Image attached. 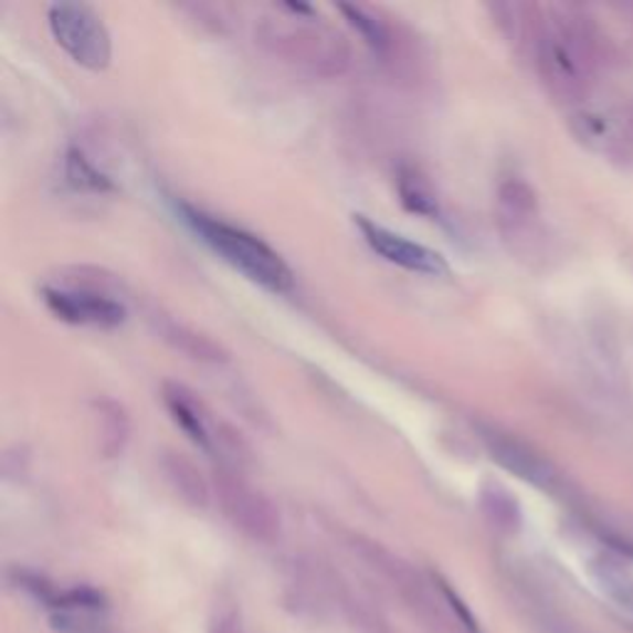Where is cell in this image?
<instances>
[{
  "label": "cell",
  "mask_w": 633,
  "mask_h": 633,
  "mask_svg": "<svg viewBox=\"0 0 633 633\" xmlns=\"http://www.w3.org/2000/svg\"><path fill=\"white\" fill-rule=\"evenodd\" d=\"M601 60V40L591 20L574 8H552L535 28V62L539 77L562 102L587 95Z\"/></svg>",
  "instance_id": "cell-1"
},
{
  "label": "cell",
  "mask_w": 633,
  "mask_h": 633,
  "mask_svg": "<svg viewBox=\"0 0 633 633\" xmlns=\"http://www.w3.org/2000/svg\"><path fill=\"white\" fill-rule=\"evenodd\" d=\"M285 15L263 18L255 28L257 45L317 77H339L351 65L347 38L315 20L309 6H283Z\"/></svg>",
  "instance_id": "cell-2"
},
{
  "label": "cell",
  "mask_w": 633,
  "mask_h": 633,
  "mask_svg": "<svg viewBox=\"0 0 633 633\" xmlns=\"http://www.w3.org/2000/svg\"><path fill=\"white\" fill-rule=\"evenodd\" d=\"M176 213L211 251L231 265L238 273L245 275L251 283L265 287L267 293L285 295L295 287V275L283 255L273 251L261 238L235 228L231 223L218 221V218L193 209L189 203H176Z\"/></svg>",
  "instance_id": "cell-3"
},
{
  "label": "cell",
  "mask_w": 633,
  "mask_h": 633,
  "mask_svg": "<svg viewBox=\"0 0 633 633\" xmlns=\"http://www.w3.org/2000/svg\"><path fill=\"white\" fill-rule=\"evenodd\" d=\"M351 547H355V552L365 559L373 572L389 581L403 604L413 611V616L421 619L423 626H429L433 633H449L458 626L451 616L449 604H445L435 579H423L419 569H413L407 559L389 552L387 547L373 542V539L351 537Z\"/></svg>",
  "instance_id": "cell-4"
},
{
  "label": "cell",
  "mask_w": 633,
  "mask_h": 633,
  "mask_svg": "<svg viewBox=\"0 0 633 633\" xmlns=\"http://www.w3.org/2000/svg\"><path fill=\"white\" fill-rule=\"evenodd\" d=\"M213 493L225 520L253 542L270 545L283 532V520H279L275 503L238 471L225 468V465L215 468Z\"/></svg>",
  "instance_id": "cell-5"
},
{
  "label": "cell",
  "mask_w": 633,
  "mask_h": 633,
  "mask_svg": "<svg viewBox=\"0 0 633 633\" xmlns=\"http://www.w3.org/2000/svg\"><path fill=\"white\" fill-rule=\"evenodd\" d=\"M48 25L55 43L80 67L102 72L112 62V35L102 18L85 3H55L48 10Z\"/></svg>",
  "instance_id": "cell-6"
},
{
  "label": "cell",
  "mask_w": 633,
  "mask_h": 633,
  "mask_svg": "<svg viewBox=\"0 0 633 633\" xmlns=\"http://www.w3.org/2000/svg\"><path fill=\"white\" fill-rule=\"evenodd\" d=\"M40 295H43V303L50 313L60 321L75 327L114 329L127 319V307L109 293H102V289L45 285Z\"/></svg>",
  "instance_id": "cell-7"
},
{
  "label": "cell",
  "mask_w": 633,
  "mask_h": 633,
  "mask_svg": "<svg viewBox=\"0 0 633 633\" xmlns=\"http://www.w3.org/2000/svg\"><path fill=\"white\" fill-rule=\"evenodd\" d=\"M351 218H355V225L359 228V233L367 241V245L387 263L409 270V273L429 275V277H445L451 273V267L449 263H445V257L441 253H435L431 251V247L413 243L409 241V238H403L399 233L389 231V228L369 221L367 215L355 213Z\"/></svg>",
  "instance_id": "cell-8"
},
{
  "label": "cell",
  "mask_w": 633,
  "mask_h": 633,
  "mask_svg": "<svg viewBox=\"0 0 633 633\" xmlns=\"http://www.w3.org/2000/svg\"><path fill=\"white\" fill-rule=\"evenodd\" d=\"M481 439L490 458L497 465H503L505 471L520 477V481L542 487V490H557L559 487V473L555 471V465L545 455H539L532 445L500 429H490V425H481Z\"/></svg>",
  "instance_id": "cell-9"
},
{
  "label": "cell",
  "mask_w": 633,
  "mask_h": 633,
  "mask_svg": "<svg viewBox=\"0 0 633 633\" xmlns=\"http://www.w3.org/2000/svg\"><path fill=\"white\" fill-rule=\"evenodd\" d=\"M497 223L507 243L515 245L517 253H525L539 238L537 231V193L529 183L510 179L497 191Z\"/></svg>",
  "instance_id": "cell-10"
},
{
  "label": "cell",
  "mask_w": 633,
  "mask_h": 633,
  "mask_svg": "<svg viewBox=\"0 0 633 633\" xmlns=\"http://www.w3.org/2000/svg\"><path fill=\"white\" fill-rule=\"evenodd\" d=\"M163 407L169 409L176 425L189 435L191 443L199 445L205 453H215V425L209 419L211 413L205 411L201 399L191 393L181 383L166 381L163 383Z\"/></svg>",
  "instance_id": "cell-11"
},
{
  "label": "cell",
  "mask_w": 633,
  "mask_h": 633,
  "mask_svg": "<svg viewBox=\"0 0 633 633\" xmlns=\"http://www.w3.org/2000/svg\"><path fill=\"white\" fill-rule=\"evenodd\" d=\"M159 465L166 483L171 485V490L179 495L186 505L193 507V510H203V507L209 505L211 485L189 455L179 451H163Z\"/></svg>",
  "instance_id": "cell-12"
},
{
  "label": "cell",
  "mask_w": 633,
  "mask_h": 633,
  "mask_svg": "<svg viewBox=\"0 0 633 633\" xmlns=\"http://www.w3.org/2000/svg\"><path fill=\"white\" fill-rule=\"evenodd\" d=\"M339 13L357 30L361 40L371 48L373 55H379L383 62H397L393 57H397L401 38L387 18L367 6H339Z\"/></svg>",
  "instance_id": "cell-13"
},
{
  "label": "cell",
  "mask_w": 633,
  "mask_h": 633,
  "mask_svg": "<svg viewBox=\"0 0 633 633\" xmlns=\"http://www.w3.org/2000/svg\"><path fill=\"white\" fill-rule=\"evenodd\" d=\"M92 411H95L97 421L99 455L107 461L119 458L131 439V419L127 409H124L117 399L99 397L92 401Z\"/></svg>",
  "instance_id": "cell-14"
},
{
  "label": "cell",
  "mask_w": 633,
  "mask_h": 633,
  "mask_svg": "<svg viewBox=\"0 0 633 633\" xmlns=\"http://www.w3.org/2000/svg\"><path fill=\"white\" fill-rule=\"evenodd\" d=\"M154 327H157L159 337L166 341V345L173 347L176 351H181L189 359L196 361H211V365H218V361H225L228 355L221 345H215L213 339H209L201 331H196L191 327L181 325L166 315H154Z\"/></svg>",
  "instance_id": "cell-15"
},
{
  "label": "cell",
  "mask_w": 633,
  "mask_h": 633,
  "mask_svg": "<svg viewBox=\"0 0 633 633\" xmlns=\"http://www.w3.org/2000/svg\"><path fill=\"white\" fill-rule=\"evenodd\" d=\"M397 193L403 209L421 218H435L441 213L435 191L419 166L399 163L397 169Z\"/></svg>",
  "instance_id": "cell-16"
},
{
  "label": "cell",
  "mask_w": 633,
  "mask_h": 633,
  "mask_svg": "<svg viewBox=\"0 0 633 633\" xmlns=\"http://www.w3.org/2000/svg\"><path fill=\"white\" fill-rule=\"evenodd\" d=\"M591 579L599 587L601 594H606L614 604L633 616V574L621 562L611 557H597L589 565Z\"/></svg>",
  "instance_id": "cell-17"
},
{
  "label": "cell",
  "mask_w": 633,
  "mask_h": 633,
  "mask_svg": "<svg viewBox=\"0 0 633 633\" xmlns=\"http://www.w3.org/2000/svg\"><path fill=\"white\" fill-rule=\"evenodd\" d=\"M65 179L72 189L82 193L105 196L117 191V186H114L109 176L105 171H99L97 166L85 157V151L77 147H70L65 154Z\"/></svg>",
  "instance_id": "cell-18"
},
{
  "label": "cell",
  "mask_w": 633,
  "mask_h": 633,
  "mask_svg": "<svg viewBox=\"0 0 633 633\" xmlns=\"http://www.w3.org/2000/svg\"><path fill=\"white\" fill-rule=\"evenodd\" d=\"M481 507L487 520L500 532L513 535L520 529L523 513L520 505H517L515 497L505 490L500 485H485L481 493Z\"/></svg>",
  "instance_id": "cell-19"
},
{
  "label": "cell",
  "mask_w": 633,
  "mask_h": 633,
  "mask_svg": "<svg viewBox=\"0 0 633 633\" xmlns=\"http://www.w3.org/2000/svg\"><path fill=\"white\" fill-rule=\"evenodd\" d=\"M433 579H435V584H439V591L443 594L445 604H449L451 616H453L455 624H458L461 633H483L481 626H477V619L471 614L468 604H465V601L458 597V591H453L449 581L441 579V577H433Z\"/></svg>",
  "instance_id": "cell-20"
},
{
  "label": "cell",
  "mask_w": 633,
  "mask_h": 633,
  "mask_svg": "<svg viewBox=\"0 0 633 633\" xmlns=\"http://www.w3.org/2000/svg\"><path fill=\"white\" fill-rule=\"evenodd\" d=\"M211 633H241V626L235 624V619L233 616H221L213 624Z\"/></svg>",
  "instance_id": "cell-21"
}]
</instances>
